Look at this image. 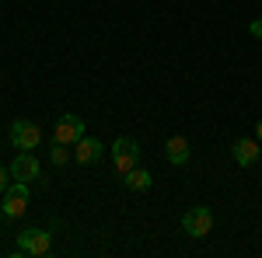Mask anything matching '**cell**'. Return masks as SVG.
Here are the masks:
<instances>
[{"mask_svg": "<svg viewBox=\"0 0 262 258\" xmlns=\"http://www.w3.org/2000/svg\"><path fill=\"white\" fill-rule=\"evenodd\" d=\"M182 230H185L189 238H206V234L213 230V213H210L206 206L185 209V213H182Z\"/></svg>", "mask_w": 262, "mask_h": 258, "instance_id": "cell-4", "label": "cell"}, {"mask_svg": "<svg viewBox=\"0 0 262 258\" xmlns=\"http://www.w3.org/2000/svg\"><path fill=\"white\" fill-rule=\"evenodd\" d=\"M11 178L14 181H42V168H39V157L32 150H18V157L11 160Z\"/></svg>", "mask_w": 262, "mask_h": 258, "instance_id": "cell-5", "label": "cell"}, {"mask_svg": "<svg viewBox=\"0 0 262 258\" xmlns=\"http://www.w3.org/2000/svg\"><path fill=\"white\" fill-rule=\"evenodd\" d=\"M164 157H168V164H175V168L189 164V139L185 136H168V143H164Z\"/></svg>", "mask_w": 262, "mask_h": 258, "instance_id": "cell-10", "label": "cell"}, {"mask_svg": "<svg viewBox=\"0 0 262 258\" xmlns=\"http://www.w3.org/2000/svg\"><path fill=\"white\" fill-rule=\"evenodd\" d=\"M11 143H14L18 150H35L42 143V129L28 119H14L11 122Z\"/></svg>", "mask_w": 262, "mask_h": 258, "instance_id": "cell-6", "label": "cell"}, {"mask_svg": "<svg viewBox=\"0 0 262 258\" xmlns=\"http://www.w3.org/2000/svg\"><path fill=\"white\" fill-rule=\"evenodd\" d=\"M81 136H84V119L81 115H60V119H56V129H53V139H56V143L74 147Z\"/></svg>", "mask_w": 262, "mask_h": 258, "instance_id": "cell-7", "label": "cell"}, {"mask_svg": "<svg viewBox=\"0 0 262 258\" xmlns=\"http://www.w3.org/2000/svg\"><path fill=\"white\" fill-rule=\"evenodd\" d=\"M255 136H259V143H262V122H259V126H255Z\"/></svg>", "mask_w": 262, "mask_h": 258, "instance_id": "cell-15", "label": "cell"}, {"mask_svg": "<svg viewBox=\"0 0 262 258\" xmlns=\"http://www.w3.org/2000/svg\"><path fill=\"white\" fill-rule=\"evenodd\" d=\"M248 32H252L255 39H262V18H255V21H252V25H248Z\"/></svg>", "mask_w": 262, "mask_h": 258, "instance_id": "cell-14", "label": "cell"}, {"mask_svg": "<svg viewBox=\"0 0 262 258\" xmlns=\"http://www.w3.org/2000/svg\"><path fill=\"white\" fill-rule=\"evenodd\" d=\"M231 154H234V164H238V168H252V164L262 157V143H259V139H248V136L234 139Z\"/></svg>", "mask_w": 262, "mask_h": 258, "instance_id": "cell-9", "label": "cell"}, {"mask_svg": "<svg viewBox=\"0 0 262 258\" xmlns=\"http://www.w3.org/2000/svg\"><path fill=\"white\" fill-rule=\"evenodd\" d=\"M150 171H147V168H140V164H137V168H133V171H126V175H122V185H126V189H129V192H147V189H150Z\"/></svg>", "mask_w": 262, "mask_h": 258, "instance_id": "cell-11", "label": "cell"}, {"mask_svg": "<svg viewBox=\"0 0 262 258\" xmlns=\"http://www.w3.org/2000/svg\"><path fill=\"white\" fill-rule=\"evenodd\" d=\"M67 157H70L67 143H56V139H53V150H49V160H53L56 168H63V164H67Z\"/></svg>", "mask_w": 262, "mask_h": 258, "instance_id": "cell-12", "label": "cell"}, {"mask_svg": "<svg viewBox=\"0 0 262 258\" xmlns=\"http://www.w3.org/2000/svg\"><path fill=\"white\" fill-rule=\"evenodd\" d=\"M53 248V234L42 230V227H28L18 234V255H28V258H39V255H49Z\"/></svg>", "mask_w": 262, "mask_h": 258, "instance_id": "cell-2", "label": "cell"}, {"mask_svg": "<svg viewBox=\"0 0 262 258\" xmlns=\"http://www.w3.org/2000/svg\"><path fill=\"white\" fill-rule=\"evenodd\" d=\"M28 199H32V189H28V181H14V185H7L4 189V217L18 220L25 217V209H28Z\"/></svg>", "mask_w": 262, "mask_h": 258, "instance_id": "cell-3", "label": "cell"}, {"mask_svg": "<svg viewBox=\"0 0 262 258\" xmlns=\"http://www.w3.org/2000/svg\"><path fill=\"white\" fill-rule=\"evenodd\" d=\"M11 185V168H0V192Z\"/></svg>", "mask_w": 262, "mask_h": 258, "instance_id": "cell-13", "label": "cell"}, {"mask_svg": "<svg viewBox=\"0 0 262 258\" xmlns=\"http://www.w3.org/2000/svg\"><path fill=\"white\" fill-rule=\"evenodd\" d=\"M0 220H4V206H0Z\"/></svg>", "mask_w": 262, "mask_h": 258, "instance_id": "cell-16", "label": "cell"}, {"mask_svg": "<svg viewBox=\"0 0 262 258\" xmlns=\"http://www.w3.org/2000/svg\"><path fill=\"white\" fill-rule=\"evenodd\" d=\"M101 154H105V147H101L98 136H88V133H84V136L74 143V160H77V164H98Z\"/></svg>", "mask_w": 262, "mask_h": 258, "instance_id": "cell-8", "label": "cell"}, {"mask_svg": "<svg viewBox=\"0 0 262 258\" xmlns=\"http://www.w3.org/2000/svg\"><path fill=\"white\" fill-rule=\"evenodd\" d=\"M140 157H143V150H140V143H137L133 136H119L116 143H112V164H116L119 175L133 171V168L140 164Z\"/></svg>", "mask_w": 262, "mask_h": 258, "instance_id": "cell-1", "label": "cell"}]
</instances>
